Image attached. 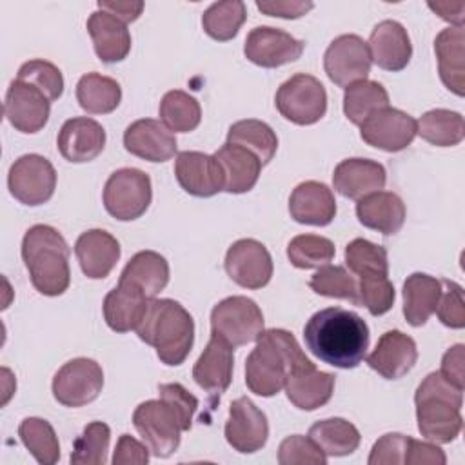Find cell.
<instances>
[{
  "mask_svg": "<svg viewBox=\"0 0 465 465\" xmlns=\"http://www.w3.org/2000/svg\"><path fill=\"white\" fill-rule=\"evenodd\" d=\"M303 340L320 361L338 369H354L367 356L371 334L360 314L341 307H327L307 320Z\"/></svg>",
  "mask_w": 465,
  "mask_h": 465,
  "instance_id": "6da1fadb",
  "label": "cell"
},
{
  "mask_svg": "<svg viewBox=\"0 0 465 465\" xmlns=\"http://www.w3.org/2000/svg\"><path fill=\"white\" fill-rule=\"evenodd\" d=\"M307 360L289 331L267 329L245 360V385L256 396L271 398L285 387L289 372Z\"/></svg>",
  "mask_w": 465,
  "mask_h": 465,
  "instance_id": "7a4b0ae2",
  "label": "cell"
},
{
  "mask_svg": "<svg viewBox=\"0 0 465 465\" xmlns=\"http://www.w3.org/2000/svg\"><path fill=\"white\" fill-rule=\"evenodd\" d=\"M136 334L156 349L162 363L176 367L185 361L193 349L194 320L176 300L153 298L142 323L136 327Z\"/></svg>",
  "mask_w": 465,
  "mask_h": 465,
  "instance_id": "3957f363",
  "label": "cell"
},
{
  "mask_svg": "<svg viewBox=\"0 0 465 465\" xmlns=\"http://www.w3.org/2000/svg\"><path fill=\"white\" fill-rule=\"evenodd\" d=\"M69 245L51 225L29 227L22 240V260L33 287L44 296H60L71 282Z\"/></svg>",
  "mask_w": 465,
  "mask_h": 465,
  "instance_id": "277c9868",
  "label": "cell"
},
{
  "mask_svg": "<svg viewBox=\"0 0 465 465\" xmlns=\"http://www.w3.org/2000/svg\"><path fill=\"white\" fill-rule=\"evenodd\" d=\"M416 421L421 436L434 443L454 441L463 427V389L447 381L440 371L430 372L414 394Z\"/></svg>",
  "mask_w": 465,
  "mask_h": 465,
  "instance_id": "5b68a950",
  "label": "cell"
},
{
  "mask_svg": "<svg viewBox=\"0 0 465 465\" xmlns=\"http://www.w3.org/2000/svg\"><path fill=\"white\" fill-rule=\"evenodd\" d=\"M102 198L105 211L113 218L120 222L136 220L151 205V178L140 169L122 167L107 178Z\"/></svg>",
  "mask_w": 465,
  "mask_h": 465,
  "instance_id": "8992f818",
  "label": "cell"
},
{
  "mask_svg": "<svg viewBox=\"0 0 465 465\" xmlns=\"http://www.w3.org/2000/svg\"><path fill=\"white\" fill-rule=\"evenodd\" d=\"M274 104L285 120L311 125L322 120L327 111V91L316 76L298 73L278 87Z\"/></svg>",
  "mask_w": 465,
  "mask_h": 465,
  "instance_id": "52a82bcc",
  "label": "cell"
},
{
  "mask_svg": "<svg viewBox=\"0 0 465 465\" xmlns=\"http://www.w3.org/2000/svg\"><path fill=\"white\" fill-rule=\"evenodd\" d=\"M133 423L142 441L156 458H169L178 449L183 423L163 400L142 401L133 412Z\"/></svg>",
  "mask_w": 465,
  "mask_h": 465,
  "instance_id": "ba28073f",
  "label": "cell"
},
{
  "mask_svg": "<svg viewBox=\"0 0 465 465\" xmlns=\"http://www.w3.org/2000/svg\"><path fill=\"white\" fill-rule=\"evenodd\" d=\"M263 331L262 309L247 296L223 298L211 311V332L220 334L232 347L256 341Z\"/></svg>",
  "mask_w": 465,
  "mask_h": 465,
  "instance_id": "9c48e42d",
  "label": "cell"
},
{
  "mask_svg": "<svg viewBox=\"0 0 465 465\" xmlns=\"http://www.w3.org/2000/svg\"><path fill=\"white\" fill-rule=\"evenodd\" d=\"M7 187L20 203L36 207L54 194L56 171L45 156L29 153L15 160L9 167Z\"/></svg>",
  "mask_w": 465,
  "mask_h": 465,
  "instance_id": "30bf717a",
  "label": "cell"
},
{
  "mask_svg": "<svg viewBox=\"0 0 465 465\" xmlns=\"http://www.w3.org/2000/svg\"><path fill=\"white\" fill-rule=\"evenodd\" d=\"M53 396L64 407H84L94 401L104 389V371L91 358H73L53 378Z\"/></svg>",
  "mask_w": 465,
  "mask_h": 465,
  "instance_id": "8fae6325",
  "label": "cell"
},
{
  "mask_svg": "<svg viewBox=\"0 0 465 465\" xmlns=\"http://www.w3.org/2000/svg\"><path fill=\"white\" fill-rule=\"evenodd\" d=\"M371 65L369 45L358 35L336 36L323 54V69L329 80L343 89L354 82L367 80Z\"/></svg>",
  "mask_w": 465,
  "mask_h": 465,
  "instance_id": "7c38bea8",
  "label": "cell"
},
{
  "mask_svg": "<svg viewBox=\"0 0 465 465\" xmlns=\"http://www.w3.org/2000/svg\"><path fill=\"white\" fill-rule=\"evenodd\" d=\"M416 120L391 105L376 111L360 125L361 140L367 145L387 153H398L409 147L416 136Z\"/></svg>",
  "mask_w": 465,
  "mask_h": 465,
  "instance_id": "4fadbf2b",
  "label": "cell"
},
{
  "mask_svg": "<svg viewBox=\"0 0 465 465\" xmlns=\"http://www.w3.org/2000/svg\"><path fill=\"white\" fill-rule=\"evenodd\" d=\"M223 265L229 278L245 289H262L272 276V258L267 247L254 238L234 242L227 249Z\"/></svg>",
  "mask_w": 465,
  "mask_h": 465,
  "instance_id": "5bb4252c",
  "label": "cell"
},
{
  "mask_svg": "<svg viewBox=\"0 0 465 465\" xmlns=\"http://www.w3.org/2000/svg\"><path fill=\"white\" fill-rule=\"evenodd\" d=\"M223 434L234 450L242 454H252L267 443V416L252 403V400L240 396L229 407V418L225 421Z\"/></svg>",
  "mask_w": 465,
  "mask_h": 465,
  "instance_id": "9a60e30c",
  "label": "cell"
},
{
  "mask_svg": "<svg viewBox=\"0 0 465 465\" xmlns=\"http://www.w3.org/2000/svg\"><path fill=\"white\" fill-rule=\"evenodd\" d=\"M305 44L292 35L271 27L258 25L249 31L243 45L245 58L260 67L274 69L296 62L303 53Z\"/></svg>",
  "mask_w": 465,
  "mask_h": 465,
  "instance_id": "2e32d148",
  "label": "cell"
},
{
  "mask_svg": "<svg viewBox=\"0 0 465 465\" xmlns=\"http://www.w3.org/2000/svg\"><path fill=\"white\" fill-rule=\"evenodd\" d=\"M51 102L33 85L13 80L5 93L4 114L7 122L24 134L42 131L49 120Z\"/></svg>",
  "mask_w": 465,
  "mask_h": 465,
  "instance_id": "e0dca14e",
  "label": "cell"
},
{
  "mask_svg": "<svg viewBox=\"0 0 465 465\" xmlns=\"http://www.w3.org/2000/svg\"><path fill=\"white\" fill-rule=\"evenodd\" d=\"M174 176L180 187L198 198H209L223 191V171L214 154L182 151L174 160Z\"/></svg>",
  "mask_w": 465,
  "mask_h": 465,
  "instance_id": "ac0fdd59",
  "label": "cell"
},
{
  "mask_svg": "<svg viewBox=\"0 0 465 465\" xmlns=\"http://www.w3.org/2000/svg\"><path fill=\"white\" fill-rule=\"evenodd\" d=\"M234 347L220 334L211 332V338L193 367V378L213 400H218L231 385L234 367Z\"/></svg>",
  "mask_w": 465,
  "mask_h": 465,
  "instance_id": "d6986e66",
  "label": "cell"
},
{
  "mask_svg": "<svg viewBox=\"0 0 465 465\" xmlns=\"http://www.w3.org/2000/svg\"><path fill=\"white\" fill-rule=\"evenodd\" d=\"M127 153L147 162H167L176 154L178 142L160 120L140 118L127 125L124 133Z\"/></svg>",
  "mask_w": 465,
  "mask_h": 465,
  "instance_id": "ffe728a7",
  "label": "cell"
},
{
  "mask_svg": "<svg viewBox=\"0 0 465 465\" xmlns=\"http://www.w3.org/2000/svg\"><path fill=\"white\" fill-rule=\"evenodd\" d=\"M334 381V374L316 369V365L307 360L289 372L283 389L296 409L316 411L332 398Z\"/></svg>",
  "mask_w": 465,
  "mask_h": 465,
  "instance_id": "44dd1931",
  "label": "cell"
},
{
  "mask_svg": "<svg viewBox=\"0 0 465 465\" xmlns=\"http://www.w3.org/2000/svg\"><path fill=\"white\" fill-rule=\"evenodd\" d=\"M365 360L367 365L385 380H398L414 367L418 347L409 334L394 329L380 336L376 347Z\"/></svg>",
  "mask_w": 465,
  "mask_h": 465,
  "instance_id": "7402d4cb",
  "label": "cell"
},
{
  "mask_svg": "<svg viewBox=\"0 0 465 465\" xmlns=\"http://www.w3.org/2000/svg\"><path fill=\"white\" fill-rule=\"evenodd\" d=\"M56 145L60 154L71 163L91 162L105 147V129L93 118L74 116L60 127Z\"/></svg>",
  "mask_w": 465,
  "mask_h": 465,
  "instance_id": "603a6c76",
  "label": "cell"
},
{
  "mask_svg": "<svg viewBox=\"0 0 465 465\" xmlns=\"http://www.w3.org/2000/svg\"><path fill=\"white\" fill-rule=\"evenodd\" d=\"M371 60L385 71H401L412 56V44L407 29L396 20H381L369 36Z\"/></svg>",
  "mask_w": 465,
  "mask_h": 465,
  "instance_id": "cb8c5ba5",
  "label": "cell"
},
{
  "mask_svg": "<svg viewBox=\"0 0 465 465\" xmlns=\"http://www.w3.org/2000/svg\"><path fill=\"white\" fill-rule=\"evenodd\" d=\"M289 213L298 223L323 227L336 216V200L325 183L307 180L292 189L289 196Z\"/></svg>",
  "mask_w": 465,
  "mask_h": 465,
  "instance_id": "d4e9b609",
  "label": "cell"
},
{
  "mask_svg": "<svg viewBox=\"0 0 465 465\" xmlns=\"http://www.w3.org/2000/svg\"><path fill=\"white\" fill-rule=\"evenodd\" d=\"M387 182L385 167L369 158H347L334 167V191L345 198L360 200L371 193L381 191Z\"/></svg>",
  "mask_w": 465,
  "mask_h": 465,
  "instance_id": "484cf974",
  "label": "cell"
},
{
  "mask_svg": "<svg viewBox=\"0 0 465 465\" xmlns=\"http://www.w3.org/2000/svg\"><path fill=\"white\" fill-rule=\"evenodd\" d=\"M74 254L87 278L104 280L120 260V243L104 229H89L78 236Z\"/></svg>",
  "mask_w": 465,
  "mask_h": 465,
  "instance_id": "4316f807",
  "label": "cell"
},
{
  "mask_svg": "<svg viewBox=\"0 0 465 465\" xmlns=\"http://www.w3.org/2000/svg\"><path fill=\"white\" fill-rule=\"evenodd\" d=\"M149 307V298L133 283L118 280V285L104 298V318L114 332L136 331Z\"/></svg>",
  "mask_w": 465,
  "mask_h": 465,
  "instance_id": "83f0119b",
  "label": "cell"
},
{
  "mask_svg": "<svg viewBox=\"0 0 465 465\" xmlns=\"http://www.w3.org/2000/svg\"><path fill=\"white\" fill-rule=\"evenodd\" d=\"M434 53L443 85L456 96L465 94V29L463 25L440 31L434 38Z\"/></svg>",
  "mask_w": 465,
  "mask_h": 465,
  "instance_id": "f1b7e54d",
  "label": "cell"
},
{
  "mask_svg": "<svg viewBox=\"0 0 465 465\" xmlns=\"http://www.w3.org/2000/svg\"><path fill=\"white\" fill-rule=\"evenodd\" d=\"M405 214L403 200L391 191L371 193L356 203V216L360 223L385 236L396 234L403 227Z\"/></svg>",
  "mask_w": 465,
  "mask_h": 465,
  "instance_id": "f546056e",
  "label": "cell"
},
{
  "mask_svg": "<svg viewBox=\"0 0 465 465\" xmlns=\"http://www.w3.org/2000/svg\"><path fill=\"white\" fill-rule=\"evenodd\" d=\"M87 31L91 35L96 56L105 64L122 62L131 51V33L127 25L107 11H94L87 18Z\"/></svg>",
  "mask_w": 465,
  "mask_h": 465,
  "instance_id": "4dcf8cb0",
  "label": "cell"
},
{
  "mask_svg": "<svg viewBox=\"0 0 465 465\" xmlns=\"http://www.w3.org/2000/svg\"><path fill=\"white\" fill-rule=\"evenodd\" d=\"M214 158L223 171V191L231 194H242L256 185L263 165L249 149L225 142L214 153Z\"/></svg>",
  "mask_w": 465,
  "mask_h": 465,
  "instance_id": "1f68e13d",
  "label": "cell"
},
{
  "mask_svg": "<svg viewBox=\"0 0 465 465\" xmlns=\"http://www.w3.org/2000/svg\"><path fill=\"white\" fill-rule=\"evenodd\" d=\"M403 316L409 325L421 327L436 312L441 280L425 272H412L403 282Z\"/></svg>",
  "mask_w": 465,
  "mask_h": 465,
  "instance_id": "d6a6232c",
  "label": "cell"
},
{
  "mask_svg": "<svg viewBox=\"0 0 465 465\" xmlns=\"http://www.w3.org/2000/svg\"><path fill=\"white\" fill-rule=\"evenodd\" d=\"M120 280L136 285L149 300H153L169 283V263L156 251H140L127 262Z\"/></svg>",
  "mask_w": 465,
  "mask_h": 465,
  "instance_id": "836d02e7",
  "label": "cell"
},
{
  "mask_svg": "<svg viewBox=\"0 0 465 465\" xmlns=\"http://www.w3.org/2000/svg\"><path fill=\"white\" fill-rule=\"evenodd\" d=\"M76 100L89 114H107L120 105L122 87L111 76L87 73L76 84Z\"/></svg>",
  "mask_w": 465,
  "mask_h": 465,
  "instance_id": "e575fe53",
  "label": "cell"
},
{
  "mask_svg": "<svg viewBox=\"0 0 465 465\" xmlns=\"http://www.w3.org/2000/svg\"><path fill=\"white\" fill-rule=\"evenodd\" d=\"M309 438L325 456H349L360 447V430L343 418H327L311 425Z\"/></svg>",
  "mask_w": 465,
  "mask_h": 465,
  "instance_id": "d590c367",
  "label": "cell"
},
{
  "mask_svg": "<svg viewBox=\"0 0 465 465\" xmlns=\"http://www.w3.org/2000/svg\"><path fill=\"white\" fill-rule=\"evenodd\" d=\"M227 143L249 149L262 165L269 163L278 149V136L272 127L262 120L247 118L234 122L227 131Z\"/></svg>",
  "mask_w": 465,
  "mask_h": 465,
  "instance_id": "8d00e7d4",
  "label": "cell"
},
{
  "mask_svg": "<svg viewBox=\"0 0 465 465\" xmlns=\"http://www.w3.org/2000/svg\"><path fill=\"white\" fill-rule=\"evenodd\" d=\"M416 124V134L436 147H454L465 136V122L458 111L430 109L423 113Z\"/></svg>",
  "mask_w": 465,
  "mask_h": 465,
  "instance_id": "74e56055",
  "label": "cell"
},
{
  "mask_svg": "<svg viewBox=\"0 0 465 465\" xmlns=\"http://www.w3.org/2000/svg\"><path fill=\"white\" fill-rule=\"evenodd\" d=\"M389 107L387 89L374 80H360L345 87L343 113L354 125H361L376 111Z\"/></svg>",
  "mask_w": 465,
  "mask_h": 465,
  "instance_id": "f35d334b",
  "label": "cell"
},
{
  "mask_svg": "<svg viewBox=\"0 0 465 465\" xmlns=\"http://www.w3.org/2000/svg\"><path fill=\"white\" fill-rule=\"evenodd\" d=\"M160 122L171 133H189L200 125L202 109L194 96L185 91H167L160 102Z\"/></svg>",
  "mask_w": 465,
  "mask_h": 465,
  "instance_id": "ab89813d",
  "label": "cell"
},
{
  "mask_svg": "<svg viewBox=\"0 0 465 465\" xmlns=\"http://www.w3.org/2000/svg\"><path fill=\"white\" fill-rule=\"evenodd\" d=\"M18 436L38 463L53 465L60 460V443L53 425L47 420L36 416L22 420Z\"/></svg>",
  "mask_w": 465,
  "mask_h": 465,
  "instance_id": "60d3db41",
  "label": "cell"
},
{
  "mask_svg": "<svg viewBox=\"0 0 465 465\" xmlns=\"http://www.w3.org/2000/svg\"><path fill=\"white\" fill-rule=\"evenodd\" d=\"M247 18V9L242 0H225L211 4L202 15L203 31L218 40H232Z\"/></svg>",
  "mask_w": 465,
  "mask_h": 465,
  "instance_id": "b9f144b4",
  "label": "cell"
},
{
  "mask_svg": "<svg viewBox=\"0 0 465 465\" xmlns=\"http://www.w3.org/2000/svg\"><path fill=\"white\" fill-rule=\"evenodd\" d=\"M345 263L358 276H389L387 249L365 238H354L345 247Z\"/></svg>",
  "mask_w": 465,
  "mask_h": 465,
  "instance_id": "7bdbcfd3",
  "label": "cell"
},
{
  "mask_svg": "<svg viewBox=\"0 0 465 465\" xmlns=\"http://www.w3.org/2000/svg\"><path fill=\"white\" fill-rule=\"evenodd\" d=\"M309 287L320 296L340 298V300H347L354 305H360L358 280L351 271H347L341 265L320 267L309 280Z\"/></svg>",
  "mask_w": 465,
  "mask_h": 465,
  "instance_id": "ee69618b",
  "label": "cell"
},
{
  "mask_svg": "<svg viewBox=\"0 0 465 465\" xmlns=\"http://www.w3.org/2000/svg\"><path fill=\"white\" fill-rule=\"evenodd\" d=\"M334 243L320 234H298L287 245V258L296 269H320L334 258Z\"/></svg>",
  "mask_w": 465,
  "mask_h": 465,
  "instance_id": "f6af8a7d",
  "label": "cell"
},
{
  "mask_svg": "<svg viewBox=\"0 0 465 465\" xmlns=\"http://www.w3.org/2000/svg\"><path fill=\"white\" fill-rule=\"evenodd\" d=\"M111 441V429L104 421H91L73 443L71 463L74 465H104Z\"/></svg>",
  "mask_w": 465,
  "mask_h": 465,
  "instance_id": "bcb514c9",
  "label": "cell"
},
{
  "mask_svg": "<svg viewBox=\"0 0 465 465\" xmlns=\"http://www.w3.org/2000/svg\"><path fill=\"white\" fill-rule=\"evenodd\" d=\"M16 80L36 87L49 102L58 100L64 93L62 71L54 64L42 58H35L22 64Z\"/></svg>",
  "mask_w": 465,
  "mask_h": 465,
  "instance_id": "7dc6e473",
  "label": "cell"
},
{
  "mask_svg": "<svg viewBox=\"0 0 465 465\" xmlns=\"http://www.w3.org/2000/svg\"><path fill=\"white\" fill-rule=\"evenodd\" d=\"M358 296L372 316H381L392 309L396 292L389 276H363L358 280Z\"/></svg>",
  "mask_w": 465,
  "mask_h": 465,
  "instance_id": "c3c4849f",
  "label": "cell"
},
{
  "mask_svg": "<svg viewBox=\"0 0 465 465\" xmlns=\"http://www.w3.org/2000/svg\"><path fill=\"white\" fill-rule=\"evenodd\" d=\"M278 463L280 465H325L327 456L309 436L292 434L280 443Z\"/></svg>",
  "mask_w": 465,
  "mask_h": 465,
  "instance_id": "681fc988",
  "label": "cell"
},
{
  "mask_svg": "<svg viewBox=\"0 0 465 465\" xmlns=\"http://www.w3.org/2000/svg\"><path fill=\"white\" fill-rule=\"evenodd\" d=\"M436 314L445 327L463 329L465 327V305L463 289L452 280H441V296L436 307Z\"/></svg>",
  "mask_w": 465,
  "mask_h": 465,
  "instance_id": "f907efd6",
  "label": "cell"
},
{
  "mask_svg": "<svg viewBox=\"0 0 465 465\" xmlns=\"http://www.w3.org/2000/svg\"><path fill=\"white\" fill-rule=\"evenodd\" d=\"M411 436L400 432L383 434L371 449L369 465H403Z\"/></svg>",
  "mask_w": 465,
  "mask_h": 465,
  "instance_id": "816d5d0a",
  "label": "cell"
},
{
  "mask_svg": "<svg viewBox=\"0 0 465 465\" xmlns=\"http://www.w3.org/2000/svg\"><path fill=\"white\" fill-rule=\"evenodd\" d=\"M160 400L174 409L183 423V430L193 427V416L198 409V400L182 385V383H162L158 385Z\"/></svg>",
  "mask_w": 465,
  "mask_h": 465,
  "instance_id": "f5cc1de1",
  "label": "cell"
},
{
  "mask_svg": "<svg viewBox=\"0 0 465 465\" xmlns=\"http://www.w3.org/2000/svg\"><path fill=\"white\" fill-rule=\"evenodd\" d=\"M149 447L143 441H138L131 434H122L116 441L113 454L114 465H145L149 461Z\"/></svg>",
  "mask_w": 465,
  "mask_h": 465,
  "instance_id": "db71d44e",
  "label": "cell"
},
{
  "mask_svg": "<svg viewBox=\"0 0 465 465\" xmlns=\"http://www.w3.org/2000/svg\"><path fill=\"white\" fill-rule=\"evenodd\" d=\"M445 461V452L434 441H421L414 438L409 440L403 465H443Z\"/></svg>",
  "mask_w": 465,
  "mask_h": 465,
  "instance_id": "11a10c76",
  "label": "cell"
},
{
  "mask_svg": "<svg viewBox=\"0 0 465 465\" xmlns=\"http://www.w3.org/2000/svg\"><path fill=\"white\" fill-rule=\"evenodd\" d=\"M256 7L269 16H278V18H287L294 20L309 13L314 4L305 2V0H258Z\"/></svg>",
  "mask_w": 465,
  "mask_h": 465,
  "instance_id": "9f6ffc18",
  "label": "cell"
},
{
  "mask_svg": "<svg viewBox=\"0 0 465 465\" xmlns=\"http://www.w3.org/2000/svg\"><path fill=\"white\" fill-rule=\"evenodd\" d=\"M465 347L461 343L452 345L441 358L440 374L456 385L458 389L465 387Z\"/></svg>",
  "mask_w": 465,
  "mask_h": 465,
  "instance_id": "6f0895ef",
  "label": "cell"
},
{
  "mask_svg": "<svg viewBox=\"0 0 465 465\" xmlns=\"http://www.w3.org/2000/svg\"><path fill=\"white\" fill-rule=\"evenodd\" d=\"M98 9L107 11L109 15L127 24V22H134L142 15L143 2L142 0H100Z\"/></svg>",
  "mask_w": 465,
  "mask_h": 465,
  "instance_id": "680465c9",
  "label": "cell"
},
{
  "mask_svg": "<svg viewBox=\"0 0 465 465\" xmlns=\"http://www.w3.org/2000/svg\"><path fill=\"white\" fill-rule=\"evenodd\" d=\"M429 7L440 15L445 22H449L454 27L463 25V15H465V4L463 2H429Z\"/></svg>",
  "mask_w": 465,
  "mask_h": 465,
  "instance_id": "91938a15",
  "label": "cell"
}]
</instances>
